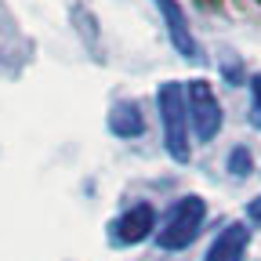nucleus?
<instances>
[{"instance_id": "f257e3e1", "label": "nucleus", "mask_w": 261, "mask_h": 261, "mask_svg": "<svg viewBox=\"0 0 261 261\" xmlns=\"http://www.w3.org/2000/svg\"><path fill=\"white\" fill-rule=\"evenodd\" d=\"M156 106H160V123H163V149H167L171 160L189 163L192 152V127H189V106H185V84H160L156 91Z\"/></svg>"}, {"instance_id": "f03ea898", "label": "nucleus", "mask_w": 261, "mask_h": 261, "mask_svg": "<svg viewBox=\"0 0 261 261\" xmlns=\"http://www.w3.org/2000/svg\"><path fill=\"white\" fill-rule=\"evenodd\" d=\"M203 221H207V203L200 200V196H181V200L171 203L167 214L160 218V225H156V243H160L163 250H185V247L196 243Z\"/></svg>"}, {"instance_id": "7ed1b4c3", "label": "nucleus", "mask_w": 261, "mask_h": 261, "mask_svg": "<svg viewBox=\"0 0 261 261\" xmlns=\"http://www.w3.org/2000/svg\"><path fill=\"white\" fill-rule=\"evenodd\" d=\"M185 106H189V127L200 142H214L221 130V102L207 80H189L185 84Z\"/></svg>"}, {"instance_id": "20e7f679", "label": "nucleus", "mask_w": 261, "mask_h": 261, "mask_svg": "<svg viewBox=\"0 0 261 261\" xmlns=\"http://www.w3.org/2000/svg\"><path fill=\"white\" fill-rule=\"evenodd\" d=\"M156 211L149 203H135V207H127L123 214H116L109 221V243L113 247H135L149 236H156Z\"/></svg>"}, {"instance_id": "39448f33", "label": "nucleus", "mask_w": 261, "mask_h": 261, "mask_svg": "<svg viewBox=\"0 0 261 261\" xmlns=\"http://www.w3.org/2000/svg\"><path fill=\"white\" fill-rule=\"evenodd\" d=\"M247 247H250V228L243 221H232V225H225L221 232L214 236V243L207 247L203 261H243Z\"/></svg>"}, {"instance_id": "423d86ee", "label": "nucleus", "mask_w": 261, "mask_h": 261, "mask_svg": "<svg viewBox=\"0 0 261 261\" xmlns=\"http://www.w3.org/2000/svg\"><path fill=\"white\" fill-rule=\"evenodd\" d=\"M156 8H160L163 22H167L171 44L178 47V55H185V58H200V47H196V37H192V29H189L185 11L178 8V0H156Z\"/></svg>"}, {"instance_id": "0eeeda50", "label": "nucleus", "mask_w": 261, "mask_h": 261, "mask_svg": "<svg viewBox=\"0 0 261 261\" xmlns=\"http://www.w3.org/2000/svg\"><path fill=\"white\" fill-rule=\"evenodd\" d=\"M109 130L116 138H138L145 130V116L138 102H116L109 109Z\"/></svg>"}, {"instance_id": "6e6552de", "label": "nucleus", "mask_w": 261, "mask_h": 261, "mask_svg": "<svg viewBox=\"0 0 261 261\" xmlns=\"http://www.w3.org/2000/svg\"><path fill=\"white\" fill-rule=\"evenodd\" d=\"M228 171H232L236 178H247V174L254 171L250 152H247V149H232V152H228Z\"/></svg>"}, {"instance_id": "1a4fd4ad", "label": "nucleus", "mask_w": 261, "mask_h": 261, "mask_svg": "<svg viewBox=\"0 0 261 261\" xmlns=\"http://www.w3.org/2000/svg\"><path fill=\"white\" fill-rule=\"evenodd\" d=\"M250 120H254V127H261V76H254L250 80Z\"/></svg>"}, {"instance_id": "9d476101", "label": "nucleus", "mask_w": 261, "mask_h": 261, "mask_svg": "<svg viewBox=\"0 0 261 261\" xmlns=\"http://www.w3.org/2000/svg\"><path fill=\"white\" fill-rule=\"evenodd\" d=\"M247 214H250V221H261V196H257V200L247 207Z\"/></svg>"}]
</instances>
